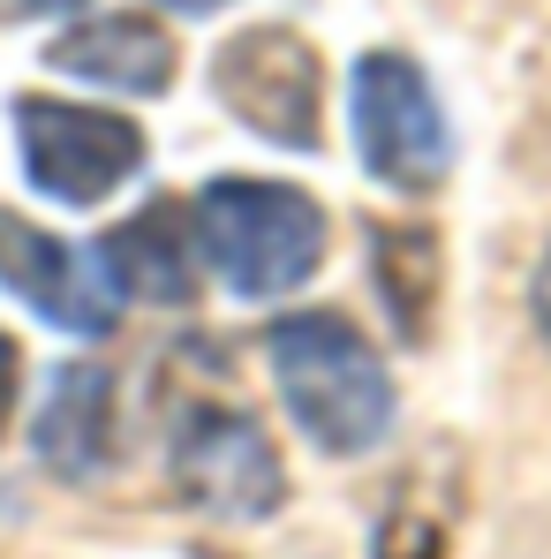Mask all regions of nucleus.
Segmentation results:
<instances>
[{"instance_id":"2","label":"nucleus","mask_w":551,"mask_h":559,"mask_svg":"<svg viewBox=\"0 0 551 559\" xmlns=\"http://www.w3.org/2000/svg\"><path fill=\"white\" fill-rule=\"evenodd\" d=\"M196 219V258L242 302H279L302 280H318L325 250H333V219L302 182H273V175H212L189 197Z\"/></svg>"},{"instance_id":"8","label":"nucleus","mask_w":551,"mask_h":559,"mask_svg":"<svg viewBox=\"0 0 551 559\" xmlns=\"http://www.w3.org/2000/svg\"><path fill=\"white\" fill-rule=\"evenodd\" d=\"M98 280L113 287V302H152V310H189L204 287L196 258V219L182 197H144L129 219H113L92 250Z\"/></svg>"},{"instance_id":"16","label":"nucleus","mask_w":551,"mask_h":559,"mask_svg":"<svg viewBox=\"0 0 551 559\" xmlns=\"http://www.w3.org/2000/svg\"><path fill=\"white\" fill-rule=\"evenodd\" d=\"M159 8H175V15H219L227 0H159Z\"/></svg>"},{"instance_id":"3","label":"nucleus","mask_w":551,"mask_h":559,"mask_svg":"<svg viewBox=\"0 0 551 559\" xmlns=\"http://www.w3.org/2000/svg\"><path fill=\"white\" fill-rule=\"evenodd\" d=\"M8 136H15V167L61 212H92L113 189H129L152 167V136L136 114L84 106V98L53 92H15L8 98Z\"/></svg>"},{"instance_id":"13","label":"nucleus","mask_w":551,"mask_h":559,"mask_svg":"<svg viewBox=\"0 0 551 559\" xmlns=\"http://www.w3.org/2000/svg\"><path fill=\"white\" fill-rule=\"evenodd\" d=\"M15 401H23V341L0 325V439H8V424H15Z\"/></svg>"},{"instance_id":"1","label":"nucleus","mask_w":551,"mask_h":559,"mask_svg":"<svg viewBox=\"0 0 551 559\" xmlns=\"http://www.w3.org/2000/svg\"><path fill=\"white\" fill-rule=\"evenodd\" d=\"M265 371H273L287 424L333 462L378 454L393 439V424H400L393 364L378 356V341L348 310H325V302L279 310L265 325Z\"/></svg>"},{"instance_id":"9","label":"nucleus","mask_w":551,"mask_h":559,"mask_svg":"<svg viewBox=\"0 0 551 559\" xmlns=\"http://www.w3.org/2000/svg\"><path fill=\"white\" fill-rule=\"evenodd\" d=\"M46 69L76 76V84H98L113 98H167L175 76H182V46L144 8H98V15H76V23L53 31Z\"/></svg>"},{"instance_id":"6","label":"nucleus","mask_w":551,"mask_h":559,"mask_svg":"<svg viewBox=\"0 0 551 559\" xmlns=\"http://www.w3.org/2000/svg\"><path fill=\"white\" fill-rule=\"evenodd\" d=\"M167 468H175V491L212 522H273L287 507V462H279L273 431L235 401L182 408Z\"/></svg>"},{"instance_id":"11","label":"nucleus","mask_w":551,"mask_h":559,"mask_svg":"<svg viewBox=\"0 0 551 559\" xmlns=\"http://www.w3.org/2000/svg\"><path fill=\"white\" fill-rule=\"evenodd\" d=\"M363 280L393 325L400 348H431L439 333V295H446V242L431 219H363Z\"/></svg>"},{"instance_id":"15","label":"nucleus","mask_w":551,"mask_h":559,"mask_svg":"<svg viewBox=\"0 0 551 559\" xmlns=\"http://www.w3.org/2000/svg\"><path fill=\"white\" fill-rule=\"evenodd\" d=\"M529 318H537V333H544V348H551V250L537 258V273H529Z\"/></svg>"},{"instance_id":"7","label":"nucleus","mask_w":551,"mask_h":559,"mask_svg":"<svg viewBox=\"0 0 551 559\" xmlns=\"http://www.w3.org/2000/svg\"><path fill=\"white\" fill-rule=\"evenodd\" d=\"M0 295H15L38 325H53L69 341H106L121 325V302L98 280L92 258L69 250L53 227L8 212V204H0Z\"/></svg>"},{"instance_id":"12","label":"nucleus","mask_w":551,"mask_h":559,"mask_svg":"<svg viewBox=\"0 0 551 559\" xmlns=\"http://www.w3.org/2000/svg\"><path fill=\"white\" fill-rule=\"evenodd\" d=\"M370 559H454V537L439 530V514H423L416 499H393L370 530Z\"/></svg>"},{"instance_id":"4","label":"nucleus","mask_w":551,"mask_h":559,"mask_svg":"<svg viewBox=\"0 0 551 559\" xmlns=\"http://www.w3.org/2000/svg\"><path fill=\"white\" fill-rule=\"evenodd\" d=\"M348 129H356L363 175L385 182V189H400V197H423V189H439L454 175V121H446V98L423 76V61L400 53V46L356 53Z\"/></svg>"},{"instance_id":"5","label":"nucleus","mask_w":551,"mask_h":559,"mask_svg":"<svg viewBox=\"0 0 551 559\" xmlns=\"http://www.w3.org/2000/svg\"><path fill=\"white\" fill-rule=\"evenodd\" d=\"M212 98L273 152L325 144V61L295 23H250L212 53Z\"/></svg>"},{"instance_id":"14","label":"nucleus","mask_w":551,"mask_h":559,"mask_svg":"<svg viewBox=\"0 0 551 559\" xmlns=\"http://www.w3.org/2000/svg\"><path fill=\"white\" fill-rule=\"evenodd\" d=\"M92 0H0V23H61V15H84Z\"/></svg>"},{"instance_id":"10","label":"nucleus","mask_w":551,"mask_h":559,"mask_svg":"<svg viewBox=\"0 0 551 559\" xmlns=\"http://www.w3.org/2000/svg\"><path fill=\"white\" fill-rule=\"evenodd\" d=\"M113 447H121V393H113V371L76 356L46 378V401L31 416V454L46 476L61 484H98L113 468Z\"/></svg>"}]
</instances>
